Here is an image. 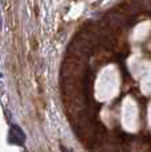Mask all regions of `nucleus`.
I'll return each instance as SVG.
<instances>
[{
	"label": "nucleus",
	"mask_w": 151,
	"mask_h": 152,
	"mask_svg": "<svg viewBox=\"0 0 151 152\" xmlns=\"http://www.w3.org/2000/svg\"><path fill=\"white\" fill-rule=\"evenodd\" d=\"M25 142V134L19 126L12 124L10 130V143L16 145H23Z\"/></svg>",
	"instance_id": "1"
},
{
	"label": "nucleus",
	"mask_w": 151,
	"mask_h": 152,
	"mask_svg": "<svg viewBox=\"0 0 151 152\" xmlns=\"http://www.w3.org/2000/svg\"><path fill=\"white\" fill-rule=\"evenodd\" d=\"M61 151H62V152H72L70 150H68L65 145H61Z\"/></svg>",
	"instance_id": "2"
}]
</instances>
